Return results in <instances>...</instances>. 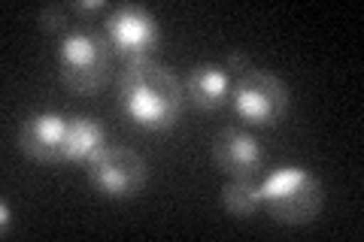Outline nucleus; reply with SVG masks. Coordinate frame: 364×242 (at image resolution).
Instances as JSON below:
<instances>
[{"instance_id": "5", "label": "nucleus", "mask_w": 364, "mask_h": 242, "mask_svg": "<svg viewBox=\"0 0 364 242\" xmlns=\"http://www.w3.org/2000/svg\"><path fill=\"white\" fill-rule=\"evenodd\" d=\"M88 170V185L97 194H104L109 200H128L136 197L146 182H149V167L140 152H134L128 145H104L85 164Z\"/></svg>"}, {"instance_id": "8", "label": "nucleus", "mask_w": 364, "mask_h": 242, "mask_svg": "<svg viewBox=\"0 0 364 242\" xmlns=\"http://www.w3.org/2000/svg\"><path fill=\"white\" fill-rule=\"evenodd\" d=\"M213 164L231 179H255V172L264 167V148L252 133L225 128L213 140Z\"/></svg>"}, {"instance_id": "3", "label": "nucleus", "mask_w": 364, "mask_h": 242, "mask_svg": "<svg viewBox=\"0 0 364 242\" xmlns=\"http://www.w3.org/2000/svg\"><path fill=\"white\" fill-rule=\"evenodd\" d=\"M258 185L261 206H267L270 218L279 224H310L322 212V185L304 167H282Z\"/></svg>"}, {"instance_id": "7", "label": "nucleus", "mask_w": 364, "mask_h": 242, "mask_svg": "<svg viewBox=\"0 0 364 242\" xmlns=\"http://www.w3.org/2000/svg\"><path fill=\"white\" fill-rule=\"evenodd\" d=\"M67 124L70 119L52 109L31 112L21 121L18 131V148L37 164H58L64 160V143H67Z\"/></svg>"}, {"instance_id": "4", "label": "nucleus", "mask_w": 364, "mask_h": 242, "mask_svg": "<svg viewBox=\"0 0 364 242\" xmlns=\"http://www.w3.org/2000/svg\"><path fill=\"white\" fill-rule=\"evenodd\" d=\"M289 85L282 82L277 73L249 67L231 82V106L243 121L255 124V128H270L279 124L289 112Z\"/></svg>"}, {"instance_id": "10", "label": "nucleus", "mask_w": 364, "mask_h": 242, "mask_svg": "<svg viewBox=\"0 0 364 242\" xmlns=\"http://www.w3.org/2000/svg\"><path fill=\"white\" fill-rule=\"evenodd\" d=\"M107 145V131L97 119L88 115H73L67 124V143H64V160H88Z\"/></svg>"}, {"instance_id": "1", "label": "nucleus", "mask_w": 364, "mask_h": 242, "mask_svg": "<svg viewBox=\"0 0 364 242\" xmlns=\"http://www.w3.org/2000/svg\"><path fill=\"white\" fill-rule=\"evenodd\" d=\"M119 100L136 128L170 131L186 106V88L167 64L146 55L124 64L119 76Z\"/></svg>"}, {"instance_id": "14", "label": "nucleus", "mask_w": 364, "mask_h": 242, "mask_svg": "<svg viewBox=\"0 0 364 242\" xmlns=\"http://www.w3.org/2000/svg\"><path fill=\"white\" fill-rule=\"evenodd\" d=\"M249 67H252V64H249V57L243 52H231V57H228V73H234V76L246 73Z\"/></svg>"}, {"instance_id": "11", "label": "nucleus", "mask_w": 364, "mask_h": 242, "mask_svg": "<svg viewBox=\"0 0 364 242\" xmlns=\"http://www.w3.org/2000/svg\"><path fill=\"white\" fill-rule=\"evenodd\" d=\"M222 206L237 218L252 215L261 206V185L255 179H231L222 188Z\"/></svg>"}, {"instance_id": "9", "label": "nucleus", "mask_w": 364, "mask_h": 242, "mask_svg": "<svg viewBox=\"0 0 364 242\" xmlns=\"http://www.w3.org/2000/svg\"><path fill=\"white\" fill-rule=\"evenodd\" d=\"M186 100L198 109H219L231 97V76L219 64H198L186 76Z\"/></svg>"}, {"instance_id": "15", "label": "nucleus", "mask_w": 364, "mask_h": 242, "mask_svg": "<svg viewBox=\"0 0 364 242\" xmlns=\"http://www.w3.org/2000/svg\"><path fill=\"white\" fill-rule=\"evenodd\" d=\"M9 227H13V209H9V203L4 200L0 203V233H9Z\"/></svg>"}, {"instance_id": "13", "label": "nucleus", "mask_w": 364, "mask_h": 242, "mask_svg": "<svg viewBox=\"0 0 364 242\" xmlns=\"http://www.w3.org/2000/svg\"><path fill=\"white\" fill-rule=\"evenodd\" d=\"M73 16H97L100 9H107L104 0H76V4H70Z\"/></svg>"}, {"instance_id": "12", "label": "nucleus", "mask_w": 364, "mask_h": 242, "mask_svg": "<svg viewBox=\"0 0 364 242\" xmlns=\"http://www.w3.org/2000/svg\"><path fill=\"white\" fill-rule=\"evenodd\" d=\"M70 18H73V9L70 6H64V4H52V6H43L40 9V28L43 31H49V33H67V25H70Z\"/></svg>"}, {"instance_id": "2", "label": "nucleus", "mask_w": 364, "mask_h": 242, "mask_svg": "<svg viewBox=\"0 0 364 242\" xmlns=\"http://www.w3.org/2000/svg\"><path fill=\"white\" fill-rule=\"evenodd\" d=\"M112 45L104 33L91 31H67L55 49L61 82L76 94H95L109 79Z\"/></svg>"}, {"instance_id": "6", "label": "nucleus", "mask_w": 364, "mask_h": 242, "mask_svg": "<svg viewBox=\"0 0 364 242\" xmlns=\"http://www.w3.org/2000/svg\"><path fill=\"white\" fill-rule=\"evenodd\" d=\"M104 37L109 40L112 49L131 61V57H146L161 43V28H158V18L146 6L122 4L109 9L104 21Z\"/></svg>"}]
</instances>
